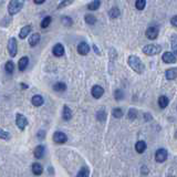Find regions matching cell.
<instances>
[{
	"label": "cell",
	"mask_w": 177,
	"mask_h": 177,
	"mask_svg": "<svg viewBox=\"0 0 177 177\" xmlns=\"http://www.w3.org/2000/svg\"><path fill=\"white\" fill-rule=\"evenodd\" d=\"M127 63H129V68L135 71L136 73L142 74L145 71L144 63H143V62L141 61V59H139V57H136V55H134V54L129 55V59H127Z\"/></svg>",
	"instance_id": "1"
},
{
	"label": "cell",
	"mask_w": 177,
	"mask_h": 177,
	"mask_svg": "<svg viewBox=\"0 0 177 177\" xmlns=\"http://www.w3.org/2000/svg\"><path fill=\"white\" fill-rule=\"evenodd\" d=\"M26 0H10L9 5H8V13L10 16H15L16 13L21 11L23 8Z\"/></svg>",
	"instance_id": "2"
},
{
	"label": "cell",
	"mask_w": 177,
	"mask_h": 177,
	"mask_svg": "<svg viewBox=\"0 0 177 177\" xmlns=\"http://www.w3.org/2000/svg\"><path fill=\"white\" fill-rule=\"evenodd\" d=\"M162 51V47L158 44H147L143 48V52L147 55H156Z\"/></svg>",
	"instance_id": "3"
},
{
	"label": "cell",
	"mask_w": 177,
	"mask_h": 177,
	"mask_svg": "<svg viewBox=\"0 0 177 177\" xmlns=\"http://www.w3.org/2000/svg\"><path fill=\"white\" fill-rule=\"evenodd\" d=\"M8 52H9L10 57H16L17 52H18V42L16 38H10L8 41Z\"/></svg>",
	"instance_id": "4"
},
{
	"label": "cell",
	"mask_w": 177,
	"mask_h": 177,
	"mask_svg": "<svg viewBox=\"0 0 177 177\" xmlns=\"http://www.w3.org/2000/svg\"><path fill=\"white\" fill-rule=\"evenodd\" d=\"M167 151L165 148H159L155 153V161L157 163H164L167 159Z\"/></svg>",
	"instance_id": "5"
},
{
	"label": "cell",
	"mask_w": 177,
	"mask_h": 177,
	"mask_svg": "<svg viewBox=\"0 0 177 177\" xmlns=\"http://www.w3.org/2000/svg\"><path fill=\"white\" fill-rule=\"evenodd\" d=\"M16 124L20 129H25V127L28 125V120H27L26 116L18 113L16 115Z\"/></svg>",
	"instance_id": "6"
},
{
	"label": "cell",
	"mask_w": 177,
	"mask_h": 177,
	"mask_svg": "<svg viewBox=\"0 0 177 177\" xmlns=\"http://www.w3.org/2000/svg\"><path fill=\"white\" fill-rule=\"evenodd\" d=\"M53 141L57 144H64L65 142L68 141V137L63 132H55L53 135Z\"/></svg>",
	"instance_id": "7"
},
{
	"label": "cell",
	"mask_w": 177,
	"mask_h": 177,
	"mask_svg": "<svg viewBox=\"0 0 177 177\" xmlns=\"http://www.w3.org/2000/svg\"><path fill=\"white\" fill-rule=\"evenodd\" d=\"M162 59H163V61L165 63H175L177 60L176 54H175L174 52H165L163 57H162Z\"/></svg>",
	"instance_id": "8"
},
{
	"label": "cell",
	"mask_w": 177,
	"mask_h": 177,
	"mask_svg": "<svg viewBox=\"0 0 177 177\" xmlns=\"http://www.w3.org/2000/svg\"><path fill=\"white\" fill-rule=\"evenodd\" d=\"M91 93H92V97L94 99H100L102 95L104 94V89L100 85H94L91 90Z\"/></svg>",
	"instance_id": "9"
},
{
	"label": "cell",
	"mask_w": 177,
	"mask_h": 177,
	"mask_svg": "<svg viewBox=\"0 0 177 177\" xmlns=\"http://www.w3.org/2000/svg\"><path fill=\"white\" fill-rule=\"evenodd\" d=\"M145 35L147 39H151V40H154V39L157 38L158 35V29L155 28V27H149L146 31H145Z\"/></svg>",
	"instance_id": "10"
},
{
	"label": "cell",
	"mask_w": 177,
	"mask_h": 177,
	"mask_svg": "<svg viewBox=\"0 0 177 177\" xmlns=\"http://www.w3.org/2000/svg\"><path fill=\"white\" fill-rule=\"evenodd\" d=\"M52 52H53V54H54L55 57L60 58V57H62V55H64V53H65L64 47H63L61 43H57V44L53 47Z\"/></svg>",
	"instance_id": "11"
},
{
	"label": "cell",
	"mask_w": 177,
	"mask_h": 177,
	"mask_svg": "<svg viewBox=\"0 0 177 177\" xmlns=\"http://www.w3.org/2000/svg\"><path fill=\"white\" fill-rule=\"evenodd\" d=\"M89 51H90V45L87 44V42H81V43H79V45H77V52L81 55L87 54Z\"/></svg>",
	"instance_id": "12"
},
{
	"label": "cell",
	"mask_w": 177,
	"mask_h": 177,
	"mask_svg": "<svg viewBox=\"0 0 177 177\" xmlns=\"http://www.w3.org/2000/svg\"><path fill=\"white\" fill-rule=\"evenodd\" d=\"M165 77H166L167 80H175L177 77V68H171L166 70Z\"/></svg>",
	"instance_id": "13"
},
{
	"label": "cell",
	"mask_w": 177,
	"mask_h": 177,
	"mask_svg": "<svg viewBox=\"0 0 177 177\" xmlns=\"http://www.w3.org/2000/svg\"><path fill=\"white\" fill-rule=\"evenodd\" d=\"M28 63H29V58L28 57H22L20 59L19 62H18V68L20 71H25L28 67Z\"/></svg>",
	"instance_id": "14"
},
{
	"label": "cell",
	"mask_w": 177,
	"mask_h": 177,
	"mask_svg": "<svg viewBox=\"0 0 177 177\" xmlns=\"http://www.w3.org/2000/svg\"><path fill=\"white\" fill-rule=\"evenodd\" d=\"M39 42H40V34L39 33H33V34L30 35L29 38V44L31 47H35V45L38 44Z\"/></svg>",
	"instance_id": "15"
},
{
	"label": "cell",
	"mask_w": 177,
	"mask_h": 177,
	"mask_svg": "<svg viewBox=\"0 0 177 177\" xmlns=\"http://www.w3.org/2000/svg\"><path fill=\"white\" fill-rule=\"evenodd\" d=\"M44 154V146H42V145H38L37 147L34 148V152H33V155H34L35 158H41Z\"/></svg>",
	"instance_id": "16"
},
{
	"label": "cell",
	"mask_w": 177,
	"mask_h": 177,
	"mask_svg": "<svg viewBox=\"0 0 177 177\" xmlns=\"http://www.w3.org/2000/svg\"><path fill=\"white\" fill-rule=\"evenodd\" d=\"M146 143H145L144 141H139L137 143L135 144V149L137 153H139V154H142V153H144L145 149H146Z\"/></svg>",
	"instance_id": "17"
},
{
	"label": "cell",
	"mask_w": 177,
	"mask_h": 177,
	"mask_svg": "<svg viewBox=\"0 0 177 177\" xmlns=\"http://www.w3.org/2000/svg\"><path fill=\"white\" fill-rule=\"evenodd\" d=\"M62 117H63V120H65V121H69V120L72 117V111H71V109L69 107V106H67V105L63 106Z\"/></svg>",
	"instance_id": "18"
},
{
	"label": "cell",
	"mask_w": 177,
	"mask_h": 177,
	"mask_svg": "<svg viewBox=\"0 0 177 177\" xmlns=\"http://www.w3.org/2000/svg\"><path fill=\"white\" fill-rule=\"evenodd\" d=\"M30 31H31V27H30V26H25V27H22V28H21V30H20L19 38H21V39L27 38V37L29 35Z\"/></svg>",
	"instance_id": "19"
},
{
	"label": "cell",
	"mask_w": 177,
	"mask_h": 177,
	"mask_svg": "<svg viewBox=\"0 0 177 177\" xmlns=\"http://www.w3.org/2000/svg\"><path fill=\"white\" fill-rule=\"evenodd\" d=\"M31 102L34 106H41L43 104V97L41 95H34L31 99Z\"/></svg>",
	"instance_id": "20"
},
{
	"label": "cell",
	"mask_w": 177,
	"mask_h": 177,
	"mask_svg": "<svg viewBox=\"0 0 177 177\" xmlns=\"http://www.w3.org/2000/svg\"><path fill=\"white\" fill-rule=\"evenodd\" d=\"M42 172H43V167H42L41 165L39 164V163H34L32 164V173L34 175H41Z\"/></svg>",
	"instance_id": "21"
},
{
	"label": "cell",
	"mask_w": 177,
	"mask_h": 177,
	"mask_svg": "<svg viewBox=\"0 0 177 177\" xmlns=\"http://www.w3.org/2000/svg\"><path fill=\"white\" fill-rule=\"evenodd\" d=\"M100 6H101V1H100V0H93L92 2H90L89 5H87V9L94 11V10L99 9V8H100Z\"/></svg>",
	"instance_id": "22"
},
{
	"label": "cell",
	"mask_w": 177,
	"mask_h": 177,
	"mask_svg": "<svg viewBox=\"0 0 177 177\" xmlns=\"http://www.w3.org/2000/svg\"><path fill=\"white\" fill-rule=\"evenodd\" d=\"M168 99L167 97H165V95H162V97H159V99H158V105L161 106V109H165L166 106L168 105Z\"/></svg>",
	"instance_id": "23"
},
{
	"label": "cell",
	"mask_w": 177,
	"mask_h": 177,
	"mask_svg": "<svg viewBox=\"0 0 177 177\" xmlns=\"http://www.w3.org/2000/svg\"><path fill=\"white\" fill-rule=\"evenodd\" d=\"M53 89H54V91H57V92H64V91L67 90V85H65V83H63V82H58V83H55L54 85H53Z\"/></svg>",
	"instance_id": "24"
},
{
	"label": "cell",
	"mask_w": 177,
	"mask_h": 177,
	"mask_svg": "<svg viewBox=\"0 0 177 177\" xmlns=\"http://www.w3.org/2000/svg\"><path fill=\"white\" fill-rule=\"evenodd\" d=\"M84 19H85V22H87V25H94V23L97 22V18H95L93 15H91V13L85 15Z\"/></svg>",
	"instance_id": "25"
},
{
	"label": "cell",
	"mask_w": 177,
	"mask_h": 177,
	"mask_svg": "<svg viewBox=\"0 0 177 177\" xmlns=\"http://www.w3.org/2000/svg\"><path fill=\"white\" fill-rule=\"evenodd\" d=\"M171 44H172V50H173V52L177 55V35L176 34L172 35Z\"/></svg>",
	"instance_id": "26"
},
{
	"label": "cell",
	"mask_w": 177,
	"mask_h": 177,
	"mask_svg": "<svg viewBox=\"0 0 177 177\" xmlns=\"http://www.w3.org/2000/svg\"><path fill=\"white\" fill-rule=\"evenodd\" d=\"M51 21H52L51 17L47 16V17L44 18V19H43V20L41 21V23H40V26H41L42 29H45V28H48V27L50 26V23H51Z\"/></svg>",
	"instance_id": "27"
},
{
	"label": "cell",
	"mask_w": 177,
	"mask_h": 177,
	"mask_svg": "<svg viewBox=\"0 0 177 177\" xmlns=\"http://www.w3.org/2000/svg\"><path fill=\"white\" fill-rule=\"evenodd\" d=\"M120 15H121V11H120L119 8H112V9L110 10V17L112 18V19H115V18H119Z\"/></svg>",
	"instance_id": "28"
},
{
	"label": "cell",
	"mask_w": 177,
	"mask_h": 177,
	"mask_svg": "<svg viewBox=\"0 0 177 177\" xmlns=\"http://www.w3.org/2000/svg\"><path fill=\"white\" fill-rule=\"evenodd\" d=\"M77 177H89V168H87V166H83V167L79 171Z\"/></svg>",
	"instance_id": "29"
},
{
	"label": "cell",
	"mask_w": 177,
	"mask_h": 177,
	"mask_svg": "<svg viewBox=\"0 0 177 177\" xmlns=\"http://www.w3.org/2000/svg\"><path fill=\"white\" fill-rule=\"evenodd\" d=\"M97 121H100V122H104V121L106 120V112L105 111L100 110V111L97 113Z\"/></svg>",
	"instance_id": "30"
},
{
	"label": "cell",
	"mask_w": 177,
	"mask_h": 177,
	"mask_svg": "<svg viewBox=\"0 0 177 177\" xmlns=\"http://www.w3.org/2000/svg\"><path fill=\"white\" fill-rule=\"evenodd\" d=\"M61 22L62 25H64L65 27H70L72 26V19L68 16H63L61 17Z\"/></svg>",
	"instance_id": "31"
},
{
	"label": "cell",
	"mask_w": 177,
	"mask_h": 177,
	"mask_svg": "<svg viewBox=\"0 0 177 177\" xmlns=\"http://www.w3.org/2000/svg\"><path fill=\"white\" fill-rule=\"evenodd\" d=\"M6 71H7V73H9V74L13 73V71H15V64H13L12 61H8L6 63Z\"/></svg>",
	"instance_id": "32"
},
{
	"label": "cell",
	"mask_w": 177,
	"mask_h": 177,
	"mask_svg": "<svg viewBox=\"0 0 177 177\" xmlns=\"http://www.w3.org/2000/svg\"><path fill=\"white\" fill-rule=\"evenodd\" d=\"M146 6V0H136L135 7L137 10H143Z\"/></svg>",
	"instance_id": "33"
},
{
	"label": "cell",
	"mask_w": 177,
	"mask_h": 177,
	"mask_svg": "<svg viewBox=\"0 0 177 177\" xmlns=\"http://www.w3.org/2000/svg\"><path fill=\"white\" fill-rule=\"evenodd\" d=\"M112 114H113V116H114V117H116V119H120V117H122V116H123V111H122V109L116 107V109L113 110Z\"/></svg>",
	"instance_id": "34"
},
{
	"label": "cell",
	"mask_w": 177,
	"mask_h": 177,
	"mask_svg": "<svg viewBox=\"0 0 177 177\" xmlns=\"http://www.w3.org/2000/svg\"><path fill=\"white\" fill-rule=\"evenodd\" d=\"M127 116H129V120H132V121H134V120H135L136 117H137V111H136L135 109H129Z\"/></svg>",
	"instance_id": "35"
},
{
	"label": "cell",
	"mask_w": 177,
	"mask_h": 177,
	"mask_svg": "<svg viewBox=\"0 0 177 177\" xmlns=\"http://www.w3.org/2000/svg\"><path fill=\"white\" fill-rule=\"evenodd\" d=\"M123 97H124V94H123V92L121 90H116L115 92H114V97H115L117 101L122 100Z\"/></svg>",
	"instance_id": "36"
},
{
	"label": "cell",
	"mask_w": 177,
	"mask_h": 177,
	"mask_svg": "<svg viewBox=\"0 0 177 177\" xmlns=\"http://www.w3.org/2000/svg\"><path fill=\"white\" fill-rule=\"evenodd\" d=\"M69 5H71V1H70V0H64V1H62V2L60 3V5H58V9H61V8L69 6Z\"/></svg>",
	"instance_id": "37"
},
{
	"label": "cell",
	"mask_w": 177,
	"mask_h": 177,
	"mask_svg": "<svg viewBox=\"0 0 177 177\" xmlns=\"http://www.w3.org/2000/svg\"><path fill=\"white\" fill-rule=\"evenodd\" d=\"M10 137V134L9 133H7V132H5V131H1V139H8Z\"/></svg>",
	"instance_id": "38"
},
{
	"label": "cell",
	"mask_w": 177,
	"mask_h": 177,
	"mask_svg": "<svg viewBox=\"0 0 177 177\" xmlns=\"http://www.w3.org/2000/svg\"><path fill=\"white\" fill-rule=\"evenodd\" d=\"M171 23L174 27H176V28H177V16H174L173 18H172V19H171Z\"/></svg>",
	"instance_id": "39"
},
{
	"label": "cell",
	"mask_w": 177,
	"mask_h": 177,
	"mask_svg": "<svg viewBox=\"0 0 177 177\" xmlns=\"http://www.w3.org/2000/svg\"><path fill=\"white\" fill-rule=\"evenodd\" d=\"M34 1V3H37V5H41V3H43L45 1V0H33Z\"/></svg>",
	"instance_id": "40"
},
{
	"label": "cell",
	"mask_w": 177,
	"mask_h": 177,
	"mask_svg": "<svg viewBox=\"0 0 177 177\" xmlns=\"http://www.w3.org/2000/svg\"><path fill=\"white\" fill-rule=\"evenodd\" d=\"M93 49H94V51H95V52H97V54H101L100 50H99V48H97V45H95V44L93 45Z\"/></svg>",
	"instance_id": "41"
},
{
	"label": "cell",
	"mask_w": 177,
	"mask_h": 177,
	"mask_svg": "<svg viewBox=\"0 0 177 177\" xmlns=\"http://www.w3.org/2000/svg\"><path fill=\"white\" fill-rule=\"evenodd\" d=\"M42 136H44V132H42V131H40V132L38 133V137H40V139H41Z\"/></svg>",
	"instance_id": "42"
},
{
	"label": "cell",
	"mask_w": 177,
	"mask_h": 177,
	"mask_svg": "<svg viewBox=\"0 0 177 177\" xmlns=\"http://www.w3.org/2000/svg\"><path fill=\"white\" fill-rule=\"evenodd\" d=\"M145 120H146V121H148V120H151L152 119V116L151 115H148V114H147V113H145Z\"/></svg>",
	"instance_id": "43"
},
{
	"label": "cell",
	"mask_w": 177,
	"mask_h": 177,
	"mask_svg": "<svg viewBox=\"0 0 177 177\" xmlns=\"http://www.w3.org/2000/svg\"><path fill=\"white\" fill-rule=\"evenodd\" d=\"M21 87H22V89H27V87H28V85H27V84H21Z\"/></svg>",
	"instance_id": "44"
},
{
	"label": "cell",
	"mask_w": 177,
	"mask_h": 177,
	"mask_svg": "<svg viewBox=\"0 0 177 177\" xmlns=\"http://www.w3.org/2000/svg\"><path fill=\"white\" fill-rule=\"evenodd\" d=\"M169 177H174V176H169Z\"/></svg>",
	"instance_id": "45"
}]
</instances>
